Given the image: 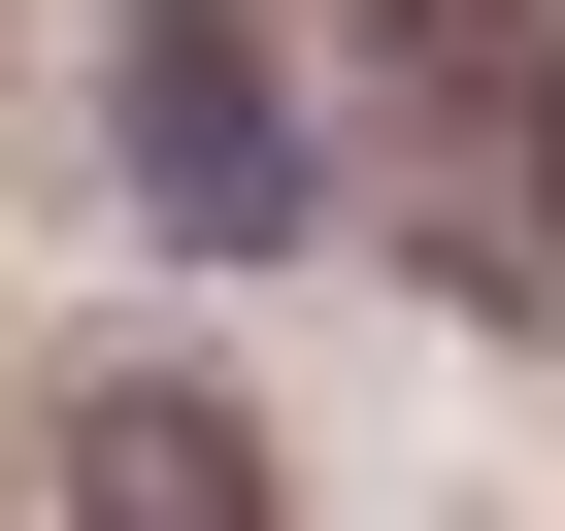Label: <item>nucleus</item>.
<instances>
[{"label": "nucleus", "mask_w": 565, "mask_h": 531, "mask_svg": "<svg viewBox=\"0 0 565 531\" xmlns=\"http://www.w3.org/2000/svg\"><path fill=\"white\" fill-rule=\"evenodd\" d=\"M67 531H266V432H233L200 366H100V399H67Z\"/></svg>", "instance_id": "nucleus-2"}, {"label": "nucleus", "mask_w": 565, "mask_h": 531, "mask_svg": "<svg viewBox=\"0 0 565 531\" xmlns=\"http://www.w3.org/2000/svg\"><path fill=\"white\" fill-rule=\"evenodd\" d=\"M100 133H134V199H167V232H300V100H266L233 34H134V67H100Z\"/></svg>", "instance_id": "nucleus-1"}]
</instances>
